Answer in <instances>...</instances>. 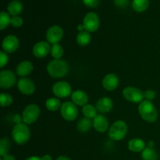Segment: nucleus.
Returning a JSON list of instances; mask_svg holds the SVG:
<instances>
[{
    "instance_id": "obj_1",
    "label": "nucleus",
    "mask_w": 160,
    "mask_h": 160,
    "mask_svg": "<svg viewBox=\"0 0 160 160\" xmlns=\"http://www.w3.org/2000/svg\"><path fill=\"white\" fill-rule=\"evenodd\" d=\"M47 72L53 78H63L68 73L69 65L63 59H54L47 65Z\"/></svg>"
},
{
    "instance_id": "obj_2",
    "label": "nucleus",
    "mask_w": 160,
    "mask_h": 160,
    "mask_svg": "<svg viewBox=\"0 0 160 160\" xmlns=\"http://www.w3.org/2000/svg\"><path fill=\"white\" fill-rule=\"evenodd\" d=\"M138 112L142 118L148 123H155L158 119L157 109L151 101H142L138 106Z\"/></svg>"
},
{
    "instance_id": "obj_3",
    "label": "nucleus",
    "mask_w": 160,
    "mask_h": 160,
    "mask_svg": "<svg viewBox=\"0 0 160 160\" xmlns=\"http://www.w3.org/2000/svg\"><path fill=\"white\" fill-rule=\"evenodd\" d=\"M12 140L17 145H24L29 141L31 137V131L28 124L24 123H20L18 124H15L12 128Z\"/></svg>"
},
{
    "instance_id": "obj_4",
    "label": "nucleus",
    "mask_w": 160,
    "mask_h": 160,
    "mask_svg": "<svg viewBox=\"0 0 160 160\" xmlns=\"http://www.w3.org/2000/svg\"><path fill=\"white\" fill-rule=\"evenodd\" d=\"M128 131V128L126 122L120 120H117L112 123V126L109 128L108 134L111 140L118 142V141L123 140L126 137Z\"/></svg>"
},
{
    "instance_id": "obj_5",
    "label": "nucleus",
    "mask_w": 160,
    "mask_h": 160,
    "mask_svg": "<svg viewBox=\"0 0 160 160\" xmlns=\"http://www.w3.org/2000/svg\"><path fill=\"white\" fill-rule=\"evenodd\" d=\"M40 112V108L38 105L34 104V103L28 105L22 112L23 123L28 125L34 123L38 119Z\"/></svg>"
},
{
    "instance_id": "obj_6",
    "label": "nucleus",
    "mask_w": 160,
    "mask_h": 160,
    "mask_svg": "<svg viewBox=\"0 0 160 160\" xmlns=\"http://www.w3.org/2000/svg\"><path fill=\"white\" fill-rule=\"evenodd\" d=\"M78 109L73 102H65L60 108V114L67 121H73L78 117Z\"/></svg>"
},
{
    "instance_id": "obj_7",
    "label": "nucleus",
    "mask_w": 160,
    "mask_h": 160,
    "mask_svg": "<svg viewBox=\"0 0 160 160\" xmlns=\"http://www.w3.org/2000/svg\"><path fill=\"white\" fill-rule=\"evenodd\" d=\"M123 96L127 101L132 103H141L144 101V92L138 88L128 86L123 90Z\"/></svg>"
},
{
    "instance_id": "obj_8",
    "label": "nucleus",
    "mask_w": 160,
    "mask_h": 160,
    "mask_svg": "<svg viewBox=\"0 0 160 160\" xmlns=\"http://www.w3.org/2000/svg\"><path fill=\"white\" fill-rule=\"evenodd\" d=\"M52 92L58 98H64L72 95V88L70 84L67 81H58L52 86Z\"/></svg>"
},
{
    "instance_id": "obj_9",
    "label": "nucleus",
    "mask_w": 160,
    "mask_h": 160,
    "mask_svg": "<svg viewBox=\"0 0 160 160\" xmlns=\"http://www.w3.org/2000/svg\"><path fill=\"white\" fill-rule=\"evenodd\" d=\"M85 31L88 32H95L99 28V17L97 13L94 12H88L84 17L83 20Z\"/></svg>"
},
{
    "instance_id": "obj_10",
    "label": "nucleus",
    "mask_w": 160,
    "mask_h": 160,
    "mask_svg": "<svg viewBox=\"0 0 160 160\" xmlns=\"http://www.w3.org/2000/svg\"><path fill=\"white\" fill-rule=\"evenodd\" d=\"M63 38V30L59 25L50 27L46 32L47 42L50 45H55L60 42Z\"/></svg>"
},
{
    "instance_id": "obj_11",
    "label": "nucleus",
    "mask_w": 160,
    "mask_h": 160,
    "mask_svg": "<svg viewBox=\"0 0 160 160\" xmlns=\"http://www.w3.org/2000/svg\"><path fill=\"white\" fill-rule=\"evenodd\" d=\"M17 82L16 75L12 70H3L0 72V87L2 89H9Z\"/></svg>"
},
{
    "instance_id": "obj_12",
    "label": "nucleus",
    "mask_w": 160,
    "mask_h": 160,
    "mask_svg": "<svg viewBox=\"0 0 160 160\" xmlns=\"http://www.w3.org/2000/svg\"><path fill=\"white\" fill-rule=\"evenodd\" d=\"M20 46V41L17 36L9 34L4 38L2 42L3 51L6 53H12L17 51Z\"/></svg>"
},
{
    "instance_id": "obj_13",
    "label": "nucleus",
    "mask_w": 160,
    "mask_h": 160,
    "mask_svg": "<svg viewBox=\"0 0 160 160\" xmlns=\"http://www.w3.org/2000/svg\"><path fill=\"white\" fill-rule=\"evenodd\" d=\"M19 92L25 95H31L35 92V84L30 78H22L17 82Z\"/></svg>"
},
{
    "instance_id": "obj_14",
    "label": "nucleus",
    "mask_w": 160,
    "mask_h": 160,
    "mask_svg": "<svg viewBox=\"0 0 160 160\" xmlns=\"http://www.w3.org/2000/svg\"><path fill=\"white\" fill-rule=\"evenodd\" d=\"M33 55L35 57L42 59L45 58L51 52V46L47 41H41L34 45L32 49Z\"/></svg>"
},
{
    "instance_id": "obj_15",
    "label": "nucleus",
    "mask_w": 160,
    "mask_h": 160,
    "mask_svg": "<svg viewBox=\"0 0 160 160\" xmlns=\"http://www.w3.org/2000/svg\"><path fill=\"white\" fill-rule=\"evenodd\" d=\"M119 78L115 73H109L106 75L102 80V87L109 92H112L117 88L119 85Z\"/></svg>"
},
{
    "instance_id": "obj_16",
    "label": "nucleus",
    "mask_w": 160,
    "mask_h": 160,
    "mask_svg": "<svg viewBox=\"0 0 160 160\" xmlns=\"http://www.w3.org/2000/svg\"><path fill=\"white\" fill-rule=\"evenodd\" d=\"M93 127L98 133H105L109 130V121L102 114H98L93 119Z\"/></svg>"
},
{
    "instance_id": "obj_17",
    "label": "nucleus",
    "mask_w": 160,
    "mask_h": 160,
    "mask_svg": "<svg viewBox=\"0 0 160 160\" xmlns=\"http://www.w3.org/2000/svg\"><path fill=\"white\" fill-rule=\"evenodd\" d=\"M95 107L98 112L100 113L104 114L109 112L113 107V102L112 99L109 97H103L99 98L95 104Z\"/></svg>"
},
{
    "instance_id": "obj_18",
    "label": "nucleus",
    "mask_w": 160,
    "mask_h": 160,
    "mask_svg": "<svg viewBox=\"0 0 160 160\" xmlns=\"http://www.w3.org/2000/svg\"><path fill=\"white\" fill-rule=\"evenodd\" d=\"M34 70V66L32 62L29 60H23L20 62L16 68L17 76L20 78H26L27 76L30 75L31 72Z\"/></svg>"
},
{
    "instance_id": "obj_19",
    "label": "nucleus",
    "mask_w": 160,
    "mask_h": 160,
    "mask_svg": "<svg viewBox=\"0 0 160 160\" xmlns=\"http://www.w3.org/2000/svg\"><path fill=\"white\" fill-rule=\"evenodd\" d=\"M72 102L76 106H84L88 102V95L85 92L82 90H77L72 93L71 95Z\"/></svg>"
},
{
    "instance_id": "obj_20",
    "label": "nucleus",
    "mask_w": 160,
    "mask_h": 160,
    "mask_svg": "<svg viewBox=\"0 0 160 160\" xmlns=\"http://www.w3.org/2000/svg\"><path fill=\"white\" fill-rule=\"evenodd\" d=\"M128 149L133 152H142L145 148V142L141 138H132L128 142Z\"/></svg>"
},
{
    "instance_id": "obj_21",
    "label": "nucleus",
    "mask_w": 160,
    "mask_h": 160,
    "mask_svg": "<svg viewBox=\"0 0 160 160\" xmlns=\"http://www.w3.org/2000/svg\"><path fill=\"white\" fill-rule=\"evenodd\" d=\"M23 4L20 0H12L7 6L8 13L12 17L20 15L23 11Z\"/></svg>"
},
{
    "instance_id": "obj_22",
    "label": "nucleus",
    "mask_w": 160,
    "mask_h": 160,
    "mask_svg": "<svg viewBox=\"0 0 160 160\" xmlns=\"http://www.w3.org/2000/svg\"><path fill=\"white\" fill-rule=\"evenodd\" d=\"M92 126H93V120L84 117L78 121L77 128L79 132L86 133L90 131Z\"/></svg>"
},
{
    "instance_id": "obj_23",
    "label": "nucleus",
    "mask_w": 160,
    "mask_h": 160,
    "mask_svg": "<svg viewBox=\"0 0 160 160\" xmlns=\"http://www.w3.org/2000/svg\"><path fill=\"white\" fill-rule=\"evenodd\" d=\"M61 106H62L61 101L59 100V98H56V97L48 98L45 102V107L51 112H56L58 109H60Z\"/></svg>"
},
{
    "instance_id": "obj_24",
    "label": "nucleus",
    "mask_w": 160,
    "mask_h": 160,
    "mask_svg": "<svg viewBox=\"0 0 160 160\" xmlns=\"http://www.w3.org/2000/svg\"><path fill=\"white\" fill-rule=\"evenodd\" d=\"M92 40L91 33L87 31H83L79 32L77 35V42L81 46H86L88 45Z\"/></svg>"
},
{
    "instance_id": "obj_25",
    "label": "nucleus",
    "mask_w": 160,
    "mask_h": 160,
    "mask_svg": "<svg viewBox=\"0 0 160 160\" xmlns=\"http://www.w3.org/2000/svg\"><path fill=\"white\" fill-rule=\"evenodd\" d=\"M149 7V0H133L132 8L138 12H145Z\"/></svg>"
},
{
    "instance_id": "obj_26",
    "label": "nucleus",
    "mask_w": 160,
    "mask_h": 160,
    "mask_svg": "<svg viewBox=\"0 0 160 160\" xmlns=\"http://www.w3.org/2000/svg\"><path fill=\"white\" fill-rule=\"evenodd\" d=\"M82 112L84 117H87V118L91 119V120L94 119L98 115V113H97L98 111H97L96 107L94 106L93 105L88 104V103L87 105H85V106H83Z\"/></svg>"
},
{
    "instance_id": "obj_27",
    "label": "nucleus",
    "mask_w": 160,
    "mask_h": 160,
    "mask_svg": "<svg viewBox=\"0 0 160 160\" xmlns=\"http://www.w3.org/2000/svg\"><path fill=\"white\" fill-rule=\"evenodd\" d=\"M142 160H158V154L152 148L146 147L142 152Z\"/></svg>"
},
{
    "instance_id": "obj_28",
    "label": "nucleus",
    "mask_w": 160,
    "mask_h": 160,
    "mask_svg": "<svg viewBox=\"0 0 160 160\" xmlns=\"http://www.w3.org/2000/svg\"><path fill=\"white\" fill-rule=\"evenodd\" d=\"M11 142L8 138H2L0 140V156H6L9 154V152L10 150Z\"/></svg>"
},
{
    "instance_id": "obj_29",
    "label": "nucleus",
    "mask_w": 160,
    "mask_h": 160,
    "mask_svg": "<svg viewBox=\"0 0 160 160\" xmlns=\"http://www.w3.org/2000/svg\"><path fill=\"white\" fill-rule=\"evenodd\" d=\"M50 53H51V56H52L54 59H61L64 54L63 47L59 43L52 45L51 47V52Z\"/></svg>"
},
{
    "instance_id": "obj_30",
    "label": "nucleus",
    "mask_w": 160,
    "mask_h": 160,
    "mask_svg": "<svg viewBox=\"0 0 160 160\" xmlns=\"http://www.w3.org/2000/svg\"><path fill=\"white\" fill-rule=\"evenodd\" d=\"M11 22V17L8 12L5 11H2L0 12V30L3 31L6 29Z\"/></svg>"
},
{
    "instance_id": "obj_31",
    "label": "nucleus",
    "mask_w": 160,
    "mask_h": 160,
    "mask_svg": "<svg viewBox=\"0 0 160 160\" xmlns=\"http://www.w3.org/2000/svg\"><path fill=\"white\" fill-rule=\"evenodd\" d=\"M12 103V97L8 93H2L0 95V104L2 107H8Z\"/></svg>"
},
{
    "instance_id": "obj_32",
    "label": "nucleus",
    "mask_w": 160,
    "mask_h": 160,
    "mask_svg": "<svg viewBox=\"0 0 160 160\" xmlns=\"http://www.w3.org/2000/svg\"><path fill=\"white\" fill-rule=\"evenodd\" d=\"M23 23V19L19 16H14V17H11L10 25H12L13 28H20V27H22Z\"/></svg>"
},
{
    "instance_id": "obj_33",
    "label": "nucleus",
    "mask_w": 160,
    "mask_h": 160,
    "mask_svg": "<svg viewBox=\"0 0 160 160\" xmlns=\"http://www.w3.org/2000/svg\"><path fill=\"white\" fill-rule=\"evenodd\" d=\"M8 61H9V57L7 53L3 50L0 52V67L3 68L8 63Z\"/></svg>"
},
{
    "instance_id": "obj_34",
    "label": "nucleus",
    "mask_w": 160,
    "mask_h": 160,
    "mask_svg": "<svg viewBox=\"0 0 160 160\" xmlns=\"http://www.w3.org/2000/svg\"><path fill=\"white\" fill-rule=\"evenodd\" d=\"M144 97H145V100L152 102L156 98V92L155 91L149 89V90H147L144 92Z\"/></svg>"
},
{
    "instance_id": "obj_35",
    "label": "nucleus",
    "mask_w": 160,
    "mask_h": 160,
    "mask_svg": "<svg viewBox=\"0 0 160 160\" xmlns=\"http://www.w3.org/2000/svg\"><path fill=\"white\" fill-rule=\"evenodd\" d=\"M100 0H83V2L88 7L95 8L98 6L99 4Z\"/></svg>"
},
{
    "instance_id": "obj_36",
    "label": "nucleus",
    "mask_w": 160,
    "mask_h": 160,
    "mask_svg": "<svg viewBox=\"0 0 160 160\" xmlns=\"http://www.w3.org/2000/svg\"><path fill=\"white\" fill-rule=\"evenodd\" d=\"M129 1L130 0H113V2L116 6L123 9V8L127 7L128 6Z\"/></svg>"
},
{
    "instance_id": "obj_37",
    "label": "nucleus",
    "mask_w": 160,
    "mask_h": 160,
    "mask_svg": "<svg viewBox=\"0 0 160 160\" xmlns=\"http://www.w3.org/2000/svg\"><path fill=\"white\" fill-rule=\"evenodd\" d=\"M13 121L16 124H18V123H23V119H22V116L19 115V114H16L13 117Z\"/></svg>"
},
{
    "instance_id": "obj_38",
    "label": "nucleus",
    "mask_w": 160,
    "mask_h": 160,
    "mask_svg": "<svg viewBox=\"0 0 160 160\" xmlns=\"http://www.w3.org/2000/svg\"><path fill=\"white\" fill-rule=\"evenodd\" d=\"M0 160H17L15 159V157H14L11 154H7L6 155V156H2V157H1V159Z\"/></svg>"
},
{
    "instance_id": "obj_39",
    "label": "nucleus",
    "mask_w": 160,
    "mask_h": 160,
    "mask_svg": "<svg viewBox=\"0 0 160 160\" xmlns=\"http://www.w3.org/2000/svg\"><path fill=\"white\" fill-rule=\"evenodd\" d=\"M77 29H78V31H79V32H81V31H85V28H84V26L83 23H80V24H78Z\"/></svg>"
},
{
    "instance_id": "obj_40",
    "label": "nucleus",
    "mask_w": 160,
    "mask_h": 160,
    "mask_svg": "<svg viewBox=\"0 0 160 160\" xmlns=\"http://www.w3.org/2000/svg\"><path fill=\"white\" fill-rule=\"evenodd\" d=\"M25 160H42V157H38V156H30V157L27 158Z\"/></svg>"
},
{
    "instance_id": "obj_41",
    "label": "nucleus",
    "mask_w": 160,
    "mask_h": 160,
    "mask_svg": "<svg viewBox=\"0 0 160 160\" xmlns=\"http://www.w3.org/2000/svg\"><path fill=\"white\" fill-rule=\"evenodd\" d=\"M56 160H72V159L66 156H59V157L56 159Z\"/></svg>"
},
{
    "instance_id": "obj_42",
    "label": "nucleus",
    "mask_w": 160,
    "mask_h": 160,
    "mask_svg": "<svg viewBox=\"0 0 160 160\" xmlns=\"http://www.w3.org/2000/svg\"><path fill=\"white\" fill-rule=\"evenodd\" d=\"M42 160H52V158L51 156L49 155H45L42 157Z\"/></svg>"
},
{
    "instance_id": "obj_43",
    "label": "nucleus",
    "mask_w": 160,
    "mask_h": 160,
    "mask_svg": "<svg viewBox=\"0 0 160 160\" xmlns=\"http://www.w3.org/2000/svg\"><path fill=\"white\" fill-rule=\"evenodd\" d=\"M154 146H155V143L153 141H150L149 142H148V147H149V148H154Z\"/></svg>"
}]
</instances>
